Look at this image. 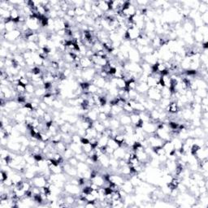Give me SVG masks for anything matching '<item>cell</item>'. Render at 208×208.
Listing matches in <instances>:
<instances>
[{"label":"cell","mask_w":208,"mask_h":208,"mask_svg":"<svg viewBox=\"0 0 208 208\" xmlns=\"http://www.w3.org/2000/svg\"><path fill=\"white\" fill-rule=\"evenodd\" d=\"M141 34V31L138 29L135 25H133L132 27H130L127 29L126 34L124 35L123 39L125 41H136L138 39Z\"/></svg>","instance_id":"obj_1"},{"label":"cell","mask_w":208,"mask_h":208,"mask_svg":"<svg viewBox=\"0 0 208 208\" xmlns=\"http://www.w3.org/2000/svg\"><path fill=\"white\" fill-rule=\"evenodd\" d=\"M32 185L33 186H37L38 188H42L45 187L49 184L48 183L47 178L42 173H37V174L34 177V179L31 180Z\"/></svg>","instance_id":"obj_2"},{"label":"cell","mask_w":208,"mask_h":208,"mask_svg":"<svg viewBox=\"0 0 208 208\" xmlns=\"http://www.w3.org/2000/svg\"><path fill=\"white\" fill-rule=\"evenodd\" d=\"M64 191L66 192L67 194H72L73 196L76 197V196H79V194H81L82 188H81V186L73 185V184H71L70 182H66L64 188Z\"/></svg>","instance_id":"obj_3"},{"label":"cell","mask_w":208,"mask_h":208,"mask_svg":"<svg viewBox=\"0 0 208 208\" xmlns=\"http://www.w3.org/2000/svg\"><path fill=\"white\" fill-rule=\"evenodd\" d=\"M146 97H147V99H150L155 103H159L162 99L160 90H157L155 87L149 88V90L146 93Z\"/></svg>","instance_id":"obj_4"},{"label":"cell","mask_w":208,"mask_h":208,"mask_svg":"<svg viewBox=\"0 0 208 208\" xmlns=\"http://www.w3.org/2000/svg\"><path fill=\"white\" fill-rule=\"evenodd\" d=\"M146 140L149 143V146L150 147H159V146H163L164 141H163L161 138H159L158 137L155 133L154 134H150V135L148 136V138H146Z\"/></svg>","instance_id":"obj_5"},{"label":"cell","mask_w":208,"mask_h":208,"mask_svg":"<svg viewBox=\"0 0 208 208\" xmlns=\"http://www.w3.org/2000/svg\"><path fill=\"white\" fill-rule=\"evenodd\" d=\"M129 60L130 62L137 63V64H140L141 61V55L136 48H130V50L129 51Z\"/></svg>","instance_id":"obj_6"},{"label":"cell","mask_w":208,"mask_h":208,"mask_svg":"<svg viewBox=\"0 0 208 208\" xmlns=\"http://www.w3.org/2000/svg\"><path fill=\"white\" fill-rule=\"evenodd\" d=\"M97 74L96 70L93 68H87V69H84L82 72V78L85 82H91L93 81V79L94 78V76Z\"/></svg>","instance_id":"obj_7"},{"label":"cell","mask_w":208,"mask_h":208,"mask_svg":"<svg viewBox=\"0 0 208 208\" xmlns=\"http://www.w3.org/2000/svg\"><path fill=\"white\" fill-rule=\"evenodd\" d=\"M141 129L148 135H150V134L155 133L158 129V126L156 122H146V123H143L142 126H141Z\"/></svg>","instance_id":"obj_8"},{"label":"cell","mask_w":208,"mask_h":208,"mask_svg":"<svg viewBox=\"0 0 208 208\" xmlns=\"http://www.w3.org/2000/svg\"><path fill=\"white\" fill-rule=\"evenodd\" d=\"M125 179L124 177L120 174L115 173V174H109V181L111 183H114L115 185L119 186H122V184L124 182Z\"/></svg>","instance_id":"obj_9"},{"label":"cell","mask_w":208,"mask_h":208,"mask_svg":"<svg viewBox=\"0 0 208 208\" xmlns=\"http://www.w3.org/2000/svg\"><path fill=\"white\" fill-rule=\"evenodd\" d=\"M155 134L164 141L172 140V137L170 135V132H168L167 130L163 129L162 128H158L156 132H155Z\"/></svg>","instance_id":"obj_10"},{"label":"cell","mask_w":208,"mask_h":208,"mask_svg":"<svg viewBox=\"0 0 208 208\" xmlns=\"http://www.w3.org/2000/svg\"><path fill=\"white\" fill-rule=\"evenodd\" d=\"M80 66L81 68L84 70V69H87V68H93L94 67V63L92 61V59L90 58H88L86 56H83L80 59Z\"/></svg>","instance_id":"obj_11"},{"label":"cell","mask_w":208,"mask_h":208,"mask_svg":"<svg viewBox=\"0 0 208 208\" xmlns=\"http://www.w3.org/2000/svg\"><path fill=\"white\" fill-rule=\"evenodd\" d=\"M120 189H123L124 192H126L128 194H132L134 193L135 187L132 186V184L129 180H125L124 182L122 184V186H120Z\"/></svg>","instance_id":"obj_12"},{"label":"cell","mask_w":208,"mask_h":208,"mask_svg":"<svg viewBox=\"0 0 208 208\" xmlns=\"http://www.w3.org/2000/svg\"><path fill=\"white\" fill-rule=\"evenodd\" d=\"M195 156L197 157L198 161L203 160V159H207L208 147H206V146L200 147L199 150H198L197 151V153L195 154Z\"/></svg>","instance_id":"obj_13"},{"label":"cell","mask_w":208,"mask_h":208,"mask_svg":"<svg viewBox=\"0 0 208 208\" xmlns=\"http://www.w3.org/2000/svg\"><path fill=\"white\" fill-rule=\"evenodd\" d=\"M149 90V86L145 82H138L136 91L141 95H146V93Z\"/></svg>","instance_id":"obj_14"},{"label":"cell","mask_w":208,"mask_h":208,"mask_svg":"<svg viewBox=\"0 0 208 208\" xmlns=\"http://www.w3.org/2000/svg\"><path fill=\"white\" fill-rule=\"evenodd\" d=\"M20 146H21V143L20 142H18V141H8L7 148L10 150L11 151H13L14 153H16V154H19Z\"/></svg>","instance_id":"obj_15"},{"label":"cell","mask_w":208,"mask_h":208,"mask_svg":"<svg viewBox=\"0 0 208 208\" xmlns=\"http://www.w3.org/2000/svg\"><path fill=\"white\" fill-rule=\"evenodd\" d=\"M98 162H99L101 166L104 168L108 169L110 167V157L106 154H103L99 157V159H98Z\"/></svg>","instance_id":"obj_16"},{"label":"cell","mask_w":208,"mask_h":208,"mask_svg":"<svg viewBox=\"0 0 208 208\" xmlns=\"http://www.w3.org/2000/svg\"><path fill=\"white\" fill-rule=\"evenodd\" d=\"M141 60L144 62L147 63L150 65H155L158 62V59L153 55V54H149V55H146L141 56Z\"/></svg>","instance_id":"obj_17"},{"label":"cell","mask_w":208,"mask_h":208,"mask_svg":"<svg viewBox=\"0 0 208 208\" xmlns=\"http://www.w3.org/2000/svg\"><path fill=\"white\" fill-rule=\"evenodd\" d=\"M166 111L170 114H172V115H176V114L179 112V111H180V110L178 107V105H177V101H171L169 106L167 107Z\"/></svg>","instance_id":"obj_18"},{"label":"cell","mask_w":208,"mask_h":208,"mask_svg":"<svg viewBox=\"0 0 208 208\" xmlns=\"http://www.w3.org/2000/svg\"><path fill=\"white\" fill-rule=\"evenodd\" d=\"M126 149L122 147V146H120L117 149L114 150V153H113L112 156L114 158H115L116 159H124V155L126 154Z\"/></svg>","instance_id":"obj_19"},{"label":"cell","mask_w":208,"mask_h":208,"mask_svg":"<svg viewBox=\"0 0 208 208\" xmlns=\"http://www.w3.org/2000/svg\"><path fill=\"white\" fill-rule=\"evenodd\" d=\"M162 147H163V150H165L167 157H168V155H170V154L175 150L174 146H173V144H172V141H164Z\"/></svg>","instance_id":"obj_20"},{"label":"cell","mask_w":208,"mask_h":208,"mask_svg":"<svg viewBox=\"0 0 208 208\" xmlns=\"http://www.w3.org/2000/svg\"><path fill=\"white\" fill-rule=\"evenodd\" d=\"M118 117L122 125L125 126V125L131 124V118H130V115H129V114H125V113L123 112L121 115H119Z\"/></svg>","instance_id":"obj_21"},{"label":"cell","mask_w":208,"mask_h":208,"mask_svg":"<svg viewBox=\"0 0 208 208\" xmlns=\"http://www.w3.org/2000/svg\"><path fill=\"white\" fill-rule=\"evenodd\" d=\"M194 138H206L207 135L204 131H203V128L200 127H195L194 129Z\"/></svg>","instance_id":"obj_22"},{"label":"cell","mask_w":208,"mask_h":208,"mask_svg":"<svg viewBox=\"0 0 208 208\" xmlns=\"http://www.w3.org/2000/svg\"><path fill=\"white\" fill-rule=\"evenodd\" d=\"M123 112L124 111H123L122 107H120L118 105H114V106H111V111L110 113L112 115L113 117H118L119 115H121Z\"/></svg>","instance_id":"obj_23"},{"label":"cell","mask_w":208,"mask_h":208,"mask_svg":"<svg viewBox=\"0 0 208 208\" xmlns=\"http://www.w3.org/2000/svg\"><path fill=\"white\" fill-rule=\"evenodd\" d=\"M110 121V129H111L113 130H117L119 129V127L120 126L121 124L120 122V120L117 117H113L111 120H109Z\"/></svg>","instance_id":"obj_24"},{"label":"cell","mask_w":208,"mask_h":208,"mask_svg":"<svg viewBox=\"0 0 208 208\" xmlns=\"http://www.w3.org/2000/svg\"><path fill=\"white\" fill-rule=\"evenodd\" d=\"M93 127L95 129L97 132H100V133H103V132L105 131V129H106V128H105V126H104L103 124V122L99 120L94 121Z\"/></svg>","instance_id":"obj_25"},{"label":"cell","mask_w":208,"mask_h":208,"mask_svg":"<svg viewBox=\"0 0 208 208\" xmlns=\"http://www.w3.org/2000/svg\"><path fill=\"white\" fill-rule=\"evenodd\" d=\"M158 83H159V81L157 79L155 78L152 74H150L148 77H147V80H146V84L149 86V88L155 87Z\"/></svg>","instance_id":"obj_26"},{"label":"cell","mask_w":208,"mask_h":208,"mask_svg":"<svg viewBox=\"0 0 208 208\" xmlns=\"http://www.w3.org/2000/svg\"><path fill=\"white\" fill-rule=\"evenodd\" d=\"M92 182H94V184H96L97 186H99V187H103L104 186V183H105V179L103 178V177L100 174H98L97 176L94 177L93 179H91Z\"/></svg>","instance_id":"obj_27"},{"label":"cell","mask_w":208,"mask_h":208,"mask_svg":"<svg viewBox=\"0 0 208 208\" xmlns=\"http://www.w3.org/2000/svg\"><path fill=\"white\" fill-rule=\"evenodd\" d=\"M95 4L99 8L101 9L103 12H107L109 11V4L108 1H95Z\"/></svg>","instance_id":"obj_28"},{"label":"cell","mask_w":208,"mask_h":208,"mask_svg":"<svg viewBox=\"0 0 208 208\" xmlns=\"http://www.w3.org/2000/svg\"><path fill=\"white\" fill-rule=\"evenodd\" d=\"M171 141H172V144H173V146H174L175 150H180L181 149V147H182V146H183V142H184V141L180 140V138H178V137H175V138H172V140Z\"/></svg>","instance_id":"obj_29"},{"label":"cell","mask_w":208,"mask_h":208,"mask_svg":"<svg viewBox=\"0 0 208 208\" xmlns=\"http://www.w3.org/2000/svg\"><path fill=\"white\" fill-rule=\"evenodd\" d=\"M70 149L73 150V151L75 153V155L76 154H82V153H83V151H82V144H77V143H72L69 145V146H68Z\"/></svg>","instance_id":"obj_30"},{"label":"cell","mask_w":208,"mask_h":208,"mask_svg":"<svg viewBox=\"0 0 208 208\" xmlns=\"http://www.w3.org/2000/svg\"><path fill=\"white\" fill-rule=\"evenodd\" d=\"M20 12L18 11V9L15 7L12 11H11V20L15 23H19V20H20Z\"/></svg>","instance_id":"obj_31"},{"label":"cell","mask_w":208,"mask_h":208,"mask_svg":"<svg viewBox=\"0 0 208 208\" xmlns=\"http://www.w3.org/2000/svg\"><path fill=\"white\" fill-rule=\"evenodd\" d=\"M160 93L162 99H170L172 97V91L168 87H163V89L160 90Z\"/></svg>","instance_id":"obj_32"},{"label":"cell","mask_w":208,"mask_h":208,"mask_svg":"<svg viewBox=\"0 0 208 208\" xmlns=\"http://www.w3.org/2000/svg\"><path fill=\"white\" fill-rule=\"evenodd\" d=\"M68 147V146L67 144H65L63 141H59L58 143L55 144V149H56V151L60 153V154H63L64 152L65 151V150L67 149Z\"/></svg>","instance_id":"obj_33"},{"label":"cell","mask_w":208,"mask_h":208,"mask_svg":"<svg viewBox=\"0 0 208 208\" xmlns=\"http://www.w3.org/2000/svg\"><path fill=\"white\" fill-rule=\"evenodd\" d=\"M26 115L25 114H22V113L18 112L16 111V115H15L14 117V120L16 123H25V120Z\"/></svg>","instance_id":"obj_34"},{"label":"cell","mask_w":208,"mask_h":208,"mask_svg":"<svg viewBox=\"0 0 208 208\" xmlns=\"http://www.w3.org/2000/svg\"><path fill=\"white\" fill-rule=\"evenodd\" d=\"M47 94V90H46L44 87L37 88L34 92V96L38 97V98H43L44 96Z\"/></svg>","instance_id":"obj_35"},{"label":"cell","mask_w":208,"mask_h":208,"mask_svg":"<svg viewBox=\"0 0 208 208\" xmlns=\"http://www.w3.org/2000/svg\"><path fill=\"white\" fill-rule=\"evenodd\" d=\"M75 156V153L73 151V150L70 149L69 147H68L67 149L65 150V151L63 153V158L64 159H65L66 161H68L70 158Z\"/></svg>","instance_id":"obj_36"},{"label":"cell","mask_w":208,"mask_h":208,"mask_svg":"<svg viewBox=\"0 0 208 208\" xmlns=\"http://www.w3.org/2000/svg\"><path fill=\"white\" fill-rule=\"evenodd\" d=\"M129 180L131 181V183L132 184V186L134 187H137V186H139L141 184V180H140V178L138 177V175H132L130 177Z\"/></svg>","instance_id":"obj_37"},{"label":"cell","mask_w":208,"mask_h":208,"mask_svg":"<svg viewBox=\"0 0 208 208\" xmlns=\"http://www.w3.org/2000/svg\"><path fill=\"white\" fill-rule=\"evenodd\" d=\"M109 138L106 135H103L101 138L99 139V143H98V147H104L107 146Z\"/></svg>","instance_id":"obj_38"},{"label":"cell","mask_w":208,"mask_h":208,"mask_svg":"<svg viewBox=\"0 0 208 208\" xmlns=\"http://www.w3.org/2000/svg\"><path fill=\"white\" fill-rule=\"evenodd\" d=\"M137 85H138V81H136L134 79H131L130 81L127 82L126 90H128V91L130 90H136Z\"/></svg>","instance_id":"obj_39"},{"label":"cell","mask_w":208,"mask_h":208,"mask_svg":"<svg viewBox=\"0 0 208 208\" xmlns=\"http://www.w3.org/2000/svg\"><path fill=\"white\" fill-rule=\"evenodd\" d=\"M194 94L200 97L201 99L207 97V90H204V89H198L197 90L194 91Z\"/></svg>","instance_id":"obj_40"},{"label":"cell","mask_w":208,"mask_h":208,"mask_svg":"<svg viewBox=\"0 0 208 208\" xmlns=\"http://www.w3.org/2000/svg\"><path fill=\"white\" fill-rule=\"evenodd\" d=\"M99 90V88L98 86H96L95 85H94L93 83H90L89 87H88L87 92L86 93L91 94H94L98 93V91Z\"/></svg>","instance_id":"obj_41"},{"label":"cell","mask_w":208,"mask_h":208,"mask_svg":"<svg viewBox=\"0 0 208 208\" xmlns=\"http://www.w3.org/2000/svg\"><path fill=\"white\" fill-rule=\"evenodd\" d=\"M93 150H94L93 146H92L90 143L82 145V151H83V153H85V154H86V155H88V154H89L90 152L92 151Z\"/></svg>","instance_id":"obj_42"},{"label":"cell","mask_w":208,"mask_h":208,"mask_svg":"<svg viewBox=\"0 0 208 208\" xmlns=\"http://www.w3.org/2000/svg\"><path fill=\"white\" fill-rule=\"evenodd\" d=\"M83 8L88 14L92 11V1H85L83 4Z\"/></svg>","instance_id":"obj_43"},{"label":"cell","mask_w":208,"mask_h":208,"mask_svg":"<svg viewBox=\"0 0 208 208\" xmlns=\"http://www.w3.org/2000/svg\"><path fill=\"white\" fill-rule=\"evenodd\" d=\"M124 139H125V136H124V134H120V133H118V134L114 138V140H115V141L119 144V146H120L124 143Z\"/></svg>","instance_id":"obj_44"},{"label":"cell","mask_w":208,"mask_h":208,"mask_svg":"<svg viewBox=\"0 0 208 208\" xmlns=\"http://www.w3.org/2000/svg\"><path fill=\"white\" fill-rule=\"evenodd\" d=\"M107 146L111 147V148H112L113 150H116L118 147H120L119 144L114 140V138H109L108 142H107Z\"/></svg>","instance_id":"obj_45"},{"label":"cell","mask_w":208,"mask_h":208,"mask_svg":"<svg viewBox=\"0 0 208 208\" xmlns=\"http://www.w3.org/2000/svg\"><path fill=\"white\" fill-rule=\"evenodd\" d=\"M75 13H76V16H86L88 14L87 12L85 11L83 7H76L75 8Z\"/></svg>","instance_id":"obj_46"},{"label":"cell","mask_w":208,"mask_h":208,"mask_svg":"<svg viewBox=\"0 0 208 208\" xmlns=\"http://www.w3.org/2000/svg\"><path fill=\"white\" fill-rule=\"evenodd\" d=\"M25 90L26 93L30 94H34V92H35L36 88H35V86H34L32 83H29V84L25 86Z\"/></svg>","instance_id":"obj_47"},{"label":"cell","mask_w":208,"mask_h":208,"mask_svg":"<svg viewBox=\"0 0 208 208\" xmlns=\"http://www.w3.org/2000/svg\"><path fill=\"white\" fill-rule=\"evenodd\" d=\"M75 157L77 159V160L79 162H85L86 160V158L88 157V155L85 153H82V154H76L75 155Z\"/></svg>","instance_id":"obj_48"},{"label":"cell","mask_w":208,"mask_h":208,"mask_svg":"<svg viewBox=\"0 0 208 208\" xmlns=\"http://www.w3.org/2000/svg\"><path fill=\"white\" fill-rule=\"evenodd\" d=\"M11 153L9 152L8 149L6 147V148H4V147H3L2 148V150H1V151H0V155H1V159H6V158L9 155H10Z\"/></svg>","instance_id":"obj_49"},{"label":"cell","mask_w":208,"mask_h":208,"mask_svg":"<svg viewBox=\"0 0 208 208\" xmlns=\"http://www.w3.org/2000/svg\"><path fill=\"white\" fill-rule=\"evenodd\" d=\"M81 140H82V137H80L77 133H74V134L72 135V142L73 143L82 144L81 143Z\"/></svg>","instance_id":"obj_50"},{"label":"cell","mask_w":208,"mask_h":208,"mask_svg":"<svg viewBox=\"0 0 208 208\" xmlns=\"http://www.w3.org/2000/svg\"><path fill=\"white\" fill-rule=\"evenodd\" d=\"M9 51L7 49H6L4 47H2L1 46V49H0V56L2 59H7V57L8 55Z\"/></svg>","instance_id":"obj_51"},{"label":"cell","mask_w":208,"mask_h":208,"mask_svg":"<svg viewBox=\"0 0 208 208\" xmlns=\"http://www.w3.org/2000/svg\"><path fill=\"white\" fill-rule=\"evenodd\" d=\"M8 177V172H7L5 170H3V169H2V171L0 172V180H1V182H3V181L5 180H7Z\"/></svg>","instance_id":"obj_52"},{"label":"cell","mask_w":208,"mask_h":208,"mask_svg":"<svg viewBox=\"0 0 208 208\" xmlns=\"http://www.w3.org/2000/svg\"><path fill=\"white\" fill-rule=\"evenodd\" d=\"M19 83L23 85H25V86H26L27 85L31 83V82H30V80L28 78H27L26 76H24V77H20V80H19Z\"/></svg>","instance_id":"obj_53"},{"label":"cell","mask_w":208,"mask_h":208,"mask_svg":"<svg viewBox=\"0 0 208 208\" xmlns=\"http://www.w3.org/2000/svg\"><path fill=\"white\" fill-rule=\"evenodd\" d=\"M68 162L70 163L71 166H73V167H76V165H77L79 163V161L77 160V159H76L75 156L70 158V159L68 160Z\"/></svg>","instance_id":"obj_54"},{"label":"cell","mask_w":208,"mask_h":208,"mask_svg":"<svg viewBox=\"0 0 208 208\" xmlns=\"http://www.w3.org/2000/svg\"><path fill=\"white\" fill-rule=\"evenodd\" d=\"M98 120L100 121H104L106 120H108V115L107 113L105 112H99V116H98Z\"/></svg>","instance_id":"obj_55"},{"label":"cell","mask_w":208,"mask_h":208,"mask_svg":"<svg viewBox=\"0 0 208 208\" xmlns=\"http://www.w3.org/2000/svg\"><path fill=\"white\" fill-rule=\"evenodd\" d=\"M66 15H68V16L74 19L76 17V13H75V8H69L66 12Z\"/></svg>","instance_id":"obj_56"},{"label":"cell","mask_w":208,"mask_h":208,"mask_svg":"<svg viewBox=\"0 0 208 208\" xmlns=\"http://www.w3.org/2000/svg\"><path fill=\"white\" fill-rule=\"evenodd\" d=\"M39 107L41 108V109H42L44 111H48V110L50 109V106H48L47 104L46 103H44L43 101H42L41 103H39Z\"/></svg>","instance_id":"obj_57"},{"label":"cell","mask_w":208,"mask_h":208,"mask_svg":"<svg viewBox=\"0 0 208 208\" xmlns=\"http://www.w3.org/2000/svg\"><path fill=\"white\" fill-rule=\"evenodd\" d=\"M46 145H47V142H45V141H39L37 142V146H38V147H39L42 150L45 149L46 147Z\"/></svg>","instance_id":"obj_58"},{"label":"cell","mask_w":208,"mask_h":208,"mask_svg":"<svg viewBox=\"0 0 208 208\" xmlns=\"http://www.w3.org/2000/svg\"><path fill=\"white\" fill-rule=\"evenodd\" d=\"M81 143H82V145L90 143V139L86 138V137H83V138H82V140H81Z\"/></svg>","instance_id":"obj_59"},{"label":"cell","mask_w":208,"mask_h":208,"mask_svg":"<svg viewBox=\"0 0 208 208\" xmlns=\"http://www.w3.org/2000/svg\"><path fill=\"white\" fill-rule=\"evenodd\" d=\"M201 105H208V99L207 97L203 98L201 100Z\"/></svg>","instance_id":"obj_60"}]
</instances>
